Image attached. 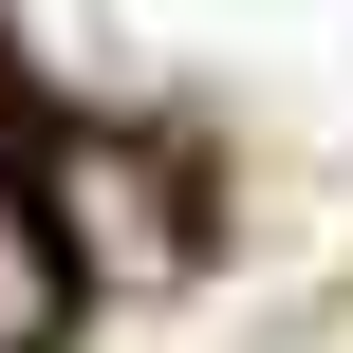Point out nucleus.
Here are the masks:
<instances>
[{
  "mask_svg": "<svg viewBox=\"0 0 353 353\" xmlns=\"http://www.w3.org/2000/svg\"><path fill=\"white\" fill-rule=\"evenodd\" d=\"M56 316H74V261H56V205L0 168V353H56Z\"/></svg>",
  "mask_w": 353,
  "mask_h": 353,
  "instance_id": "nucleus-1",
  "label": "nucleus"
}]
</instances>
